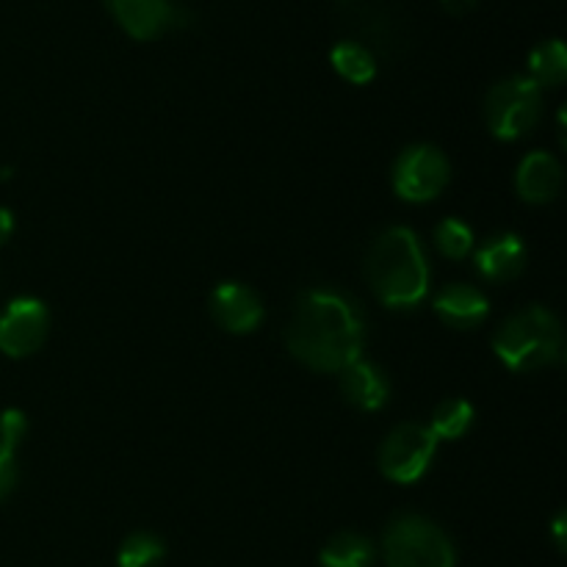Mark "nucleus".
I'll list each match as a JSON object with an SVG mask.
<instances>
[{
	"mask_svg": "<svg viewBox=\"0 0 567 567\" xmlns=\"http://www.w3.org/2000/svg\"><path fill=\"white\" fill-rule=\"evenodd\" d=\"M365 313L360 302L336 288H310L293 305L286 327L288 352L313 371L341 374L363 358Z\"/></svg>",
	"mask_w": 567,
	"mask_h": 567,
	"instance_id": "nucleus-1",
	"label": "nucleus"
},
{
	"mask_svg": "<svg viewBox=\"0 0 567 567\" xmlns=\"http://www.w3.org/2000/svg\"><path fill=\"white\" fill-rule=\"evenodd\" d=\"M365 275L385 308L413 310L430 297V260L410 227H388L371 244Z\"/></svg>",
	"mask_w": 567,
	"mask_h": 567,
	"instance_id": "nucleus-2",
	"label": "nucleus"
},
{
	"mask_svg": "<svg viewBox=\"0 0 567 567\" xmlns=\"http://www.w3.org/2000/svg\"><path fill=\"white\" fill-rule=\"evenodd\" d=\"M563 349V324L551 310L537 305L509 316L493 336V352L509 371H535L559 363Z\"/></svg>",
	"mask_w": 567,
	"mask_h": 567,
	"instance_id": "nucleus-3",
	"label": "nucleus"
},
{
	"mask_svg": "<svg viewBox=\"0 0 567 567\" xmlns=\"http://www.w3.org/2000/svg\"><path fill=\"white\" fill-rule=\"evenodd\" d=\"M388 567H457V551L446 532L424 515H399L382 535Z\"/></svg>",
	"mask_w": 567,
	"mask_h": 567,
	"instance_id": "nucleus-4",
	"label": "nucleus"
},
{
	"mask_svg": "<svg viewBox=\"0 0 567 567\" xmlns=\"http://www.w3.org/2000/svg\"><path fill=\"white\" fill-rule=\"evenodd\" d=\"M543 111V89L529 75L498 81L485 100L487 127L502 142H518L537 125Z\"/></svg>",
	"mask_w": 567,
	"mask_h": 567,
	"instance_id": "nucleus-5",
	"label": "nucleus"
},
{
	"mask_svg": "<svg viewBox=\"0 0 567 567\" xmlns=\"http://www.w3.org/2000/svg\"><path fill=\"white\" fill-rule=\"evenodd\" d=\"M437 437L424 424H399L380 446V471L396 485H415L437 454Z\"/></svg>",
	"mask_w": 567,
	"mask_h": 567,
	"instance_id": "nucleus-6",
	"label": "nucleus"
},
{
	"mask_svg": "<svg viewBox=\"0 0 567 567\" xmlns=\"http://www.w3.org/2000/svg\"><path fill=\"white\" fill-rule=\"evenodd\" d=\"M452 166L432 144H413L393 164V188L404 203H430L449 186Z\"/></svg>",
	"mask_w": 567,
	"mask_h": 567,
	"instance_id": "nucleus-7",
	"label": "nucleus"
},
{
	"mask_svg": "<svg viewBox=\"0 0 567 567\" xmlns=\"http://www.w3.org/2000/svg\"><path fill=\"white\" fill-rule=\"evenodd\" d=\"M48 330L50 313L42 299H11L0 313V352L9 358H28L42 349Z\"/></svg>",
	"mask_w": 567,
	"mask_h": 567,
	"instance_id": "nucleus-8",
	"label": "nucleus"
},
{
	"mask_svg": "<svg viewBox=\"0 0 567 567\" xmlns=\"http://www.w3.org/2000/svg\"><path fill=\"white\" fill-rule=\"evenodd\" d=\"M210 316L225 332L249 336L264 324V299L244 282H219L216 291L210 293Z\"/></svg>",
	"mask_w": 567,
	"mask_h": 567,
	"instance_id": "nucleus-9",
	"label": "nucleus"
},
{
	"mask_svg": "<svg viewBox=\"0 0 567 567\" xmlns=\"http://www.w3.org/2000/svg\"><path fill=\"white\" fill-rule=\"evenodd\" d=\"M105 6L120 22V28H125L133 39H142V42L161 37L181 20L172 0H105Z\"/></svg>",
	"mask_w": 567,
	"mask_h": 567,
	"instance_id": "nucleus-10",
	"label": "nucleus"
},
{
	"mask_svg": "<svg viewBox=\"0 0 567 567\" xmlns=\"http://www.w3.org/2000/svg\"><path fill=\"white\" fill-rule=\"evenodd\" d=\"M341 393L352 408L363 410V413H377L391 402V382L380 365L358 358L341 371Z\"/></svg>",
	"mask_w": 567,
	"mask_h": 567,
	"instance_id": "nucleus-11",
	"label": "nucleus"
},
{
	"mask_svg": "<svg viewBox=\"0 0 567 567\" xmlns=\"http://www.w3.org/2000/svg\"><path fill=\"white\" fill-rule=\"evenodd\" d=\"M515 188H518L520 199L532 205H546L554 203L563 192V166L554 158L551 153H535L526 155L518 166V175H515Z\"/></svg>",
	"mask_w": 567,
	"mask_h": 567,
	"instance_id": "nucleus-12",
	"label": "nucleus"
},
{
	"mask_svg": "<svg viewBox=\"0 0 567 567\" xmlns=\"http://www.w3.org/2000/svg\"><path fill=\"white\" fill-rule=\"evenodd\" d=\"M476 271L491 282L515 280L526 269V244L515 233L491 236L474 255Z\"/></svg>",
	"mask_w": 567,
	"mask_h": 567,
	"instance_id": "nucleus-13",
	"label": "nucleus"
},
{
	"mask_svg": "<svg viewBox=\"0 0 567 567\" xmlns=\"http://www.w3.org/2000/svg\"><path fill=\"white\" fill-rule=\"evenodd\" d=\"M435 313L443 324L454 327V330H476L480 324H485L487 313H491V302H487L480 288L452 282V286L437 291Z\"/></svg>",
	"mask_w": 567,
	"mask_h": 567,
	"instance_id": "nucleus-14",
	"label": "nucleus"
},
{
	"mask_svg": "<svg viewBox=\"0 0 567 567\" xmlns=\"http://www.w3.org/2000/svg\"><path fill=\"white\" fill-rule=\"evenodd\" d=\"M374 554L369 537L358 535V532H341L321 548L319 563L321 567H371Z\"/></svg>",
	"mask_w": 567,
	"mask_h": 567,
	"instance_id": "nucleus-15",
	"label": "nucleus"
},
{
	"mask_svg": "<svg viewBox=\"0 0 567 567\" xmlns=\"http://www.w3.org/2000/svg\"><path fill=\"white\" fill-rule=\"evenodd\" d=\"M529 78L540 89L563 86L567 78V50L563 39H548L537 44L529 55Z\"/></svg>",
	"mask_w": 567,
	"mask_h": 567,
	"instance_id": "nucleus-16",
	"label": "nucleus"
},
{
	"mask_svg": "<svg viewBox=\"0 0 567 567\" xmlns=\"http://www.w3.org/2000/svg\"><path fill=\"white\" fill-rule=\"evenodd\" d=\"M332 66L341 78H347L354 86H365L377 75V59L365 44L360 42H338L330 53Z\"/></svg>",
	"mask_w": 567,
	"mask_h": 567,
	"instance_id": "nucleus-17",
	"label": "nucleus"
},
{
	"mask_svg": "<svg viewBox=\"0 0 567 567\" xmlns=\"http://www.w3.org/2000/svg\"><path fill=\"white\" fill-rule=\"evenodd\" d=\"M474 424V404L465 399H446L435 408L430 430L437 441H460Z\"/></svg>",
	"mask_w": 567,
	"mask_h": 567,
	"instance_id": "nucleus-18",
	"label": "nucleus"
},
{
	"mask_svg": "<svg viewBox=\"0 0 567 567\" xmlns=\"http://www.w3.org/2000/svg\"><path fill=\"white\" fill-rule=\"evenodd\" d=\"M474 230L465 225L463 219H443L441 225L435 227V247L441 249L443 258H452V260H463L474 252Z\"/></svg>",
	"mask_w": 567,
	"mask_h": 567,
	"instance_id": "nucleus-19",
	"label": "nucleus"
},
{
	"mask_svg": "<svg viewBox=\"0 0 567 567\" xmlns=\"http://www.w3.org/2000/svg\"><path fill=\"white\" fill-rule=\"evenodd\" d=\"M164 559V543L147 532H136L127 537L116 554V565L120 567H155Z\"/></svg>",
	"mask_w": 567,
	"mask_h": 567,
	"instance_id": "nucleus-20",
	"label": "nucleus"
},
{
	"mask_svg": "<svg viewBox=\"0 0 567 567\" xmlns=\"http://www.w3.org/2000/svg\"><path fill=\"white\" fill-rule=\"evenodd\" d=\"M28 432V419L22 410L9 408L0 413V443H9L11 449H17L22 443Z\"/></svg>",
	"mask_w": 567,
	"mask_h": 567,
	"instance_id": "nucleus-21",
	"label": "nucleus"
},
{
	"mask_svg": "<svg viewBox=\"0 0 567 567\" xmlns=\"http://www.w3.org/2000/svg\"><path fill=\"white\" fill-rule=\"evenodd\" d=\"M17 449H11L9 443H0V502L14 491L17 485Z\"/></svg>",
	"mask_w": 567,
	"mask_h": 567,
	"instance_id": "nucleus-22",
	"label": "nucleus"
},
{
	"mask_svg": "<svg viewBox=\"0 0 567 567\" xmlns=\"http://www.w3.org/2000/svg\"><path fill=\"white\" fill-rule=\"evenodd\" d=\"M11 233H14V214H11L9 208H3V205H0V247L9 241Z\"/></svg>",
	"mask_w": 567,
	"mask_h": 567,
	"instance_id": "nucleus-23",
	"label": "nucleus"
},
{
	"mask_svg": "<svg viewBox=\"0 0 567 567\" xmlns=\"http://www.w3.org/2000/svg\"><path fill=\"white\" fill-rule=\"evenodd\" d=\"M476 3L480 0H441V6L449 14H468L471 9H476Z\"/></svg>",
	"mask_w": 567,
	"mask_h": 567,
	"instance_id": "nucleus-24",
	"label": "nucleus"
},
{
	"mask_svg": "<svg viewBox=\"0 0 567 567\" xmlns=\"http://www.w3.org/2000/svg\"><path fill=\"white\" fill-rule=\"evenodd\" d=\"M554 540H557L559 551H565V513H559L554 520Z\"/></svg>",
	"mask_w": 567,
	"mask_h": 567,
	"instance_id": "nucleus-25",
	"label": "nucleus"
}]
</instances>
